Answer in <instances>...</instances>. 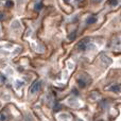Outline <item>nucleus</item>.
Returning a JSON list of instances; mask_svg holds the SVG:
<instances>
[{
    "instance_id": "9d476101",
    "label": "nucleus",
    "mask_w": 121,
    "mask_h": 121,
    "mask_svg": "<svg viewBox=\"0 0 121 121\" xmlns=\"http://www.w3.org/2000/svg\"><path fill=\"white\" fill-rule=\"evenodd\" d=\"M6 5L8 6H13V2L12 1H8L6 2Z\"/></svg>"
},
{
    "instance_id": "39448f33",
    "label": "nucleus",
    "mask_w": 121,
    "mask_h": 121,
    "mask_svg": "<svg viewBox=\"0 0 121 121\" xmlns=\"http://www.w3.org/2000/svg\"><path fill=\"white\" fill-rule=\"evenodd\" d=\"M96 20H97L96 17H94V16L89 17V18L87 19V23H94V22H96Z\"/></svg>"
},
{
    "instance_id": "7ed1b4c3",
    "label": "nucleus",
    "mask_w": 121,
    "mask_h": 121,
    "mask_svg": "<svg viewBox=\"0 0 121 121\" xmlns=\"http://www.w3.org/2000/svg\"><path fill=\"white\" fill-rule=\"evenodd\" d=\"M101 60H102V63H103L104 65H111L112 62H113V60H112V59H109V57L106 56L105 54H102V55H101Z\"/></svg>"
},
{
    "instance_id": "1a4fd4ad",
    "label": "nucleus",
    "mask_w": 121,
    "mask_h": 121,
    "mask_svg": "<svg viewBox=\"0 0 121 121\" xmlns=\"http://www.w3.org/2000/svg\"><path fill=\"white\" fill-rule=\"evenodd\" d=\"M74 37H75V33H72L70 36H69V39H73Z\"/></svg>"
},
{
    "instance_id": "f257e3e1",
    "label": "nucleus",
    "mask_w": 121,
    "mask_h": 121,
    "mask_svg": "<svg viewBox=\"0 0 121 121\" xmlns=\"http://www.w3.org/2000/svg\"><path fill=\"white\" fill-rule=\"evenodd\" d=\"M89 43V39L88 38H85V39H83L82 42L79 43V45H78V48H79V50H85L86 48H87V44Z\"/></svg>"
},
{
    "instance_id": "0eeeda50",
    "label": "nucleus",
    "mask_w": 121,
    "mask_h": 121,
    "mask_svg": "<svg viewBox=\"0 0 121 121\" xmlns=\"http://www.w3.org/2000/svg\"><path fill=\"white\" fill-rule=\"evenodd\" d=\"M42 6H43L42 3H37V4L35 5V10H36V11H39L40 9H42Z\"/></svg>"
},
{
    "instance_id": "ddd939ff",
    "label": "nucleus",
    "mask_w": 121,
    "mask_h": 121,
    "mask_svg": "<svg viewBox=\"0 0 121 121\" xmlns=\"http://www.w3.org/2000/svg\"><path fill=\"white\" fill-rule=\"evenodd\" d=\"M64 1L65 2H68V3H69V2H70V0H64Z\"/></svg>"
},
{
    "instance_id": "20e7f679",
    "label": "nucleus",
    "mask_w": 121,
    "mask_h": 121,
    "mask_svg": "<svg viewBox=\"0 0 121 121\" xmlns=\"http://www.w3.org/2000/svg\"><path fill=\"white\" fill-rule=\"evenodd\" d=\"M109 90H111V91H114V92H118V91H120V86L119 85H114L109 88Z\"/></svg>"
},
{
    "instance_id": "423d86ee",
    "label": "nucleus",
    "mask_w": 121,
    "mask_h": 121,
    "mask_svg": "<svg viewBox=\"0 0 121 121\" xmlns=\"http://www.w3.org/2000/svg\"><path fill=\"white\" fill-rule=\"evenodd\" d=\"M107 3H108L109 5H116V4L118 3V0H108Z\"/></svg>"
},
{
    "instance_id": "9b49d317",
    "label": "nucleus",
    "mask_w": 121,
    "mask_h": 121,
    "mask_svg": "<svg viewBox=\"0 0 121 121\" xmlns=\"http://www.w3.org/2000/svg\"><path fill=\"white\" fill-rule=\"evenodd\" d=\"M4 19V15L2 13H0V20H3Z\"/></svg>"
},
{
    "instance_id": "6e6552de",
    "label": "nucleus",
    "mask_w": 121,
    "mask_h": 121,
    "mask_svg": "<svg viewBox=\"0 0 121 121\" xmlns=\"http://www.w3.org/2000/svg\"><path fill=\"white\" fill-rule=\"evenodd\" d=\"M79 85L81 86V87H85L86 84L84 83V81H82V80H79Z\"/></svg>"
},
{
    "instance_id": "f03ea898",
    "label": "nucleus",
    "mask_w": 121,
    "mask_h": 121,
    "mask_svg": "<svg viewBox=\"0 0 121 121\" xmlns=\"http://www.w3.org/2000/svg\"><path fill=\"white\" fill-rule=\"evenodd\" d=\"M39 88H40V82L39 81H35V83H34L33 85L31 86V88H30L31 94H35L37 90H39Z\"/></svg>"
},
{
    "instance_id": "f8f14e48",
    "label": "nucleus",
    "mask_w": 121,
    "mask_h": 121,
    "mask_svg": "<svg viewBox=\"0 0 121 121\" xmlns=\"http://www.w3.org/2000/svg\"><path fill=\"white\" fill-rule=\"evenodd\" d=\"M102 0H92V2H95V3H99V2H101Z\"/></svg>"
}]
</instances>
